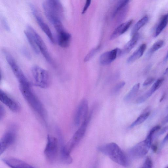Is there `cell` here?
<instances>
[{
  "instance_id": "cell-1",
  "label": "cell",
  "mask_w": 168,
  "mask_h": 168,
  "mask_svg": "<svg viewBox=\"0 0 168 168\" xmlns=\"http://www.w3.org/2000/svg\"><path fill=\"white\" fill-rule=\"evenodd\" d=\"M98 149L115 163L124 167L129 165L130 161L128 156L116 143H111L104 144L98 147Z\"/></svg>"
},
{
  "instance_id": "cell-2",
  "label": "cell",
  "mask_w": 168,
  "mask_h": 168,
  "mask_svg": "<svg viewBox=\"0 0 168 168\" xmlns=\"http://www.w3.org/2000/svg\"><path fill=\"white\" fill-rule=\"evenodd\" d=\"M43 7L47 19L53 25L57 23L62 22L64 16L63 5L57 0H47L44 2Z\"/></svg>"
},
{
  "instance_id": "cell-3",
  "label": "cell",
  "mask_w": 168,
  "mask_h": 168,
  "mask_svg": "<svg viewBox=\"0 0 168 168\" xmlns=\"http://www.w3.org/2000/svg\"><path fill=\"white\" fill-rule=\"evenodd\" d=\"M23 97L32 108L43 119L46 117V112L41 102L31 89L30 86L20 85Z\"/></svg>"
},
{
  "instance_id": "cell-4",
  "label": "cell",
  "mask_w": 168,
  "mask_h": 168,
  "mask_svg": "<svg viewBox=\"0 0 168 168\" xmlns=\"http://www.w3.org/2000/svg\"><path fill=\"white\" fill-rule=\"evenodd\" d=\"M92 114H90L88 117L83 121L82 125L75 133V134L68 143L65 145L64 150L66 153L70 154L73 150L76 147L77 145L84 137L88 124L89 122Z\"/></svg>"
},
{
  "instance_id": "cell-5",
  "label": "cell",
  "mask_w": 168,
  "mask_h": 168,
  "mask_svg": "<svg viewBox=\"0 0 168 168\" xmlns=\"http://www.w3.org/2000/svg\"><path fill=\"white\" fill-rule=\"evenodd\" d=\"M60 146L58 139L53 136L48 135L47 141L44 153L46 159L50 163H53L57 160L59 154Z\"/></svg>"
},
{
  "instance_id": "cell-6",
  "label": "cell",
  "mask_w": 168,
  "mask_h": 168,
  "mask_svg": "<svg viewBox=\"0 0 168 168\" xmlns=\"http://www.w3.org/2000/svg\"><path fill=\"white\" fill-rule=\"evenodd\" d=\"M3 52L6 59L15 76L18 80L20 85L30 86V82L12 56L5 50H3Z\"/></svg>"
},
{
  "instance_id": "cell-7",
  "label": "cell",
  "mask_w": 168,
  "mask_h": 168,
  "mask_svg": "<svg viewBox=\"0 0 168 168\" xmlns=\"http://www.w3.org/2000/svg\"><path fill=\"white\" fill-rule=\"evenodd\" d=\"M32 73L36 85L43 89L48 88L50 84V77L48 72L38 66L32 68Z\"/></svg>"
},
{
  "instance_id": "cell-8",
  "label": "cell",
  "mask_w": 168,
  "mask_h": 168,
  "mask_svg": "<svg viewBox=\"0 0 168 168\" xmlns=\"http://www.w3.org/2000/svg\"><path fill=\"white\" fill-rule=\"evenodd\" d=\"M27 29L32 33L39 52L42 53L46 61L51 64H52L53 61L42 38L31 26H27Z\"/></svg>"
},
{
  "instance_id": "cell-9",
  "label": "cell",
  "mask_w": 168,
  "mask_h": 168,
  "mask_svg": "<svg viewBox=\"0 0 168 168\" xmlns=\"http://www.w3.org/2000/svg\"><path fill=\"white\" fill-rule=\"evenodd\" d=\"M30 7L32 14L35 18L39 25L47 36L51 42L54 44L55 43V40L53 34L49 26L40 16L35 6L33 4H30Z\"/></svg>"
},
{
  "instance_id": "cell-10",
  "label": "cell",
  "mask_w": 168,
  "mask_h": 168,
  "mask_svg": "<svg viewBox=\"0 0 168 168\" xmlns=\"http://www.w3.org/2000/svg\"><path fill=\"white\" fill-rule=\"evenodd\" d=\"M89 105L87 100L83 99L81 102L75 112L74 122L75 125H79L88 116Z\"/></svg>"
},
{
  "instance_id": "cell-11",
  "label": "cell",
  "mask_w": 168,
  "mask_h": 168,
  "mask_svg": "<svg viewBox=\"0 0 168 168\" xmlns=\"http://www.w3.org/2000/svg\"><path fill=\"white\" fill-rule=\"evenodd\" d=\"M16 133L14 129H11L6 132L0 141V155L3 153L15 142Z\"/></svg>"
},
{
  "instance_id": "cell-12",
  "label": "cell",
  "mask_w": 168,
  "mask_h": 168,
  "mask_svg": "<svg viewBox=\"0 0 168 168\" xmlns=\"http://www.w3.org/2000/svg\"><path fill=\"white\" fill-rule=\"evenodd\" d=\"M151 145L148 143L145 140L138 143L130 150L129 155L134 158L142 157L148 152Z\"/></svg>"
},
{
  "instance_id": "cell-13",
  "label": "cell",
  "mask_w": 168,
  "mask_h": 168,
  "mask_svg": "<svg viewBox=\"0 0 168 168\" xmlns=\"http://www.w3.org/2000/svg\"><path fill=\"white\" fill-rule=\"evenodd\" d=\"M0 100L13 112L16 113L20 111V107L18 103L2 90L0 91Z\"/></svg>"
},
{
  "instance_id": "cell-14",
  "label": "cell",
  "mask_w": 168,
  "mask_h": 168,
  "mask_svg": "<svg viewBox=\"0 0 168 168\" xmlns=\"http://www.w3.org/2000/svg\"><path fill=\"white\" fill-rule=\"evenodd\" d=\"M120 55H121V50L118 48L106 52L100 56V63L103 66L108 65L114 61L118 56Z\"/></svg>"
},
{
  "instance_id": "cell-15",
  "label": "cell",
  "mask_w": 168,
  "mask_h": 168,
  "mask_svg": "<svg viewBox=\"0 0 168 168\" xmlns=\"http://www.w3.org/2000/svg\"><path fill=\"white\" fill-rule=\"evenodd\" d=\"M4 163L10 168H35L26 162L14 158H3Z\"/></svg>"
},
{
  "instance_id": "cell-16",
  "label": "cell",
  "mask_w": 168,
  "mask_h": 168,
  "mask_svg": "<svg viewBox=\"0 0 168 168\" xmlns=\"http://www.w3.org/2000/svg\"><path fill=\"white\" fill-rule=\"evenodd\" d=\"M129 2V1H120L114 11L113 18L117 17L119 21L122 20L126 15Z\"/></svg>"
},
{
  "instance_id": "cell-17",
  "label": "cell",
  "mask_w": 168,
  "mask_h": 168,
  "mask_svg": "<svg viewBox=\"0 0 168 168\" xmlns=\"http://www.w3.org/2000/svg\"><path fill=\"white\" fill-rule=\"evenodd\" d=\"M58 43L61 47L66 48L70 45L72 36L71 34L64 30L57 33Z\"/></svg>"
},
{
  "instance_id": "cell-18",
  "label": "cell",
  "mask_w": 168,
  "mask_h": 168,
  "mask_svg": "<svg viewBox=\"0 0 168 168\" xmlns=\"http://www.w3.org/2000/svg\"><path fill=\"white\" fill-rule=\"evenodd\" d=\"M133 22V20H131L120 25L115 29L112 33L110 37V39L111 40L115 39L125 33L128 30Z\"/></svg>"
},
{
  "instance_id": "cell-19",
  "label": "cell",
  "mask_w": 168,
  "mask_h": 168,
  "mask_svg": "<svg viewBox=\"0 0 168 168\" xmlns=\"http://www.w3.org/2000/svg\"><path fill=\"white\" fill-rule=\"evenodd\" d=\"M147 48V44L143 43L135 51L127 60V63H131L139 59L143 55Z\"/></svg>"
},
{
  "instance_id": "cell-20",
  "label": "cell",
  "mask_w": 168,
  "mask_h": 168,
  "mask_svg": "<svg viewBox=\"0 0 168 168\" xmlns=\"http://www.w3.org/2000/svg\"><path fill=\"white\" fill-rule=\"evenodd\" d=\"M139 38V34L138 33L133 35L130 41L125 45L123 49L121 50V55L129 52L137 43Z\"/></svg>"
},
{
  "instance_id": "cell-21",
  "label": "cell",
  "mask_w": 168,
  "mask_h": 168,
  "mask_svg": "<svg viewBox=\"0 0 168 168\" xmlns=\"http://www.w3.org/2000/svg\"><path fill=\"white\" fill-rule=\"evenodd\" d=\"M24 33L33 50L36 54H38L39 53V51L32 33L27 29L25 31Z\"/></svg>"
},
{
  "instance_id": "cell-22",
  "label": "cell",
  "mask_w": 168,
  "mask_h": 168,
  "mask_svg": "<svg viewBox=\"0 0 168 168\" xmlns=\"http://www.w3.org/2000/svg\"><path fill=\"white\" fill-rule=\"evenodd\" d=\"M168 24V13L162 16L159 24L156 28L155 37H157Z\"/></svg>"
},
{
  "instance_id": "cell-23",
  "label": "cell",
  "mask_w": 168,
  "mask_h": 168,
  "mask_svg": "<svg viewBox=\"0 0 168 168\" xmlns=\"http://www.w3.org/2000/svg\"><path fill=\"white\" fill-rule=\"evenodd\" d=\"M148 16H145L138 21L132 28L131 33V35L133 36L137 33L138 31L147 24L148 20Z\"/></svg>"
},
{
  "instance_id": "cell-24",
  "label": "cell",
  "mask_w": 168,
  "mask_h": 168,
  "mask_svg": "<svg viewBox=\"0 0 168 168\" xmlns=\"http://www.w3.org/2000/svg\"><path fill=\"white\" fill-rule=\"evenodd\" d=\"M140 87V84L138 83L133 87L131 90L125 97L124 99L125 102H129L134 98L137 94Z\"/></svg>"
},
{
  "instance_id": "cell-25",
  "label": "cell",
  "mask_w": 168,
  "mask_h": 168,
  "mask_svg": "<svg viewBox=\"0 0 168 168\" xmlns=\"http://www.w3.org/2000/svg\"><path fill=\"white\" fill-rule=\"evenodd\" d=\"M150 115L149 112L144 113L141 115L131 125V128L135 126L139 125L142 123Z\"/></svg>"
},
{
  "instance_id": "cell-26",
  "label": "cell",
  "mask_w": 168,
  "mask_h": 168,
  "mask_svg": "<svg viewBox=\"0 0 168 168\" xmlns=\"http://www.w3.org/2000/svg\"><path fill=\"white\" fill-rule=\"evenodd\" d=\"M153 93L150 89L146 94L138 97L136 100V102L138 103H141L145 101L148 98L151 96Z\"/></svg>"
},
{
  "instance_id": "cell-27",
  "label": "cell",
  "mask_w": 168,
  "mask_h": 168,
  "mask_svg": "<svg viewBox=\"0 0 168 168\" xmlns=\"http://www.w3.org/2000/svg\"><path fill=\"white\" fill-rule=\"evenodd\" d=\"M164 44V42L163 40H159L155 43L150 49V52L152 53L154 52L161 48Z\"/></svg>"
},
{
  "instance_id": "cell-28",
  "label": "cell",
  "mask_w": 168,
  "mask_h": 168,
  "mask_svg": "<svg viewBox=\"0 0 168 168\" xmlns=\"http://www.w3.org/2000/svg\"><path fill=\"white\" fill-rule=\"evenodd\" d=\"M100 48V46H98L97 47L93 49L90 51L89 53L85 57L84 61L85 62H87L89 61L97 52Z\"/></svg>"
},
{
  "instance_id": "cell-29",
  "label": "cell",
  "mask_w": 168,
  "mask_h": 168,
  "mask_svg": "<svg viewBox=\"0 0 168 168\" xmlns=\"http://www.w3.org/2000/svg\"><path fill=\"white\" fill-rule=\"evenodd\" d=\"M164 80V79L163 78L159 79L153 84L151 89H150L153 93L160 87Z\"/></svg>"
},
{
  "instance_id": "cell-30",
  "label": "cell",
  "mask_w": 168,
  "mask_h": 168,
  "mask_svg": "<svg viewBox=\"0 0 168 168\" xmlns=\"http://www.w3.org/2000/svg\"><path fill=\"white\" fill-rule=\"evenodd\" d=\"M125 85V83L124 82H120L116 85L113 88L112 90V93L113 94L117 93L120 89L123 88Z\"/></svg>"
},
{
  "instance_id": "cell-31",
  "label": "cell",
  "mask_w": 168,
  "mask_h": 168,
  "mask_svg": "<svg viewBox=\"0 0 168 168\" xmlns=\"http://www.w3.org/2000/svg\"><path fill=\"white\" fill-rule=\"evenodd\" d=\"M153 163L150 157H148L144 162L143 166L141 168H152Z\"/></svg>"
},
{
  "instance_id": "cell-32",
  "label": "cell",
  "mask_w": 168,
  "mask_h": 168,
  "mask_svg": "<svg viewBox=\"0 0 168 168\" xmlns=\"http://www.w3.org/2000/svg\"><path fill=\"white\" fill-rule=\"evenodd\" d=\"M155 80V79L153 78L150 77L148 78L143 84V86H147L152 84Z\"/></svg>"
},
{
  "instance_id": "cell-33",
  "label": "cell",
  "mask_w": 168,
  "mask_h": 168,
  "mask_svg": "<svg viewBox=\"0 0 168 168\" xmlns=\"http://www.w3.org/2000/svg\"><path fill=\"white\" fill-rule=\"evenodd\" d=\"M91 3V1H86V3L84 5V7L83 10L82 14H84L86 12V11H87V10H88V8L90 6Z\"/></svg>"
},
{
  "instance_id": "cell-34",
  "label": "cell",
  "mask_w": 168,
  "mask_h": 168,
  "mask_svg": "<svg viewBox=\"0 0 168 168\" xmlns=\"http://www.w3.org/2000/svg\"><path fill=\"white\" fill-rule=\"evenodd\" d=\"M161 129V127L160 126H156L153 127V128L150 131V133H152L153 134H154V133L157 131H158Z\"/></svg>"
},
{
  "instance_id": "cell-35",
  "label": "cell",
  "mask_w": 168,
  "mask_h": 168,
  "mask_svg": "<svg viewBox=\"0 0 168 168\" xmlns=\"http://www.w3.org/2000/svg\"><path fill=\"white\" fill-rule=\"evenodd\" d=\"M2 22L3 25L6 29V30L7 31H9L10 30L9 26L6 20L4 18H3L2 19Z\"/></svg>"
},
{
  "instance_id": "cell-36",
  "label": "cell",
  "mask_w": 168,
  "mask_h": 168,
  "mask_svg": "<svg viewBox=\"0 0 168 168\" xmlns=\"http://www.w3.org/2000/svg\"><path fill=\"white\" fill-rule=\"evenodd\" d=\"M22 53L27 58L30 59L31 58V56L29 52L25 49H23L22 50Z\"/></svg>"
},
{
  "instance_id": "cell-37",
  "label": "cell",
  "mask_w": 168,
  "mask_h": 168,
  "mask_svg": "<svg viewBox=\"0 0 168 168\" xmlns=\"http://www.w3.org/2000/svg\"><path fill=\"white\" fill-rule=\"evenodd\" d=\"M5 114L4 109L2 106L0 107V119L1 120Z\"/></svg>"
},
{
  "instance_id": "cell-38",
  "label": "cell",
  "mask_w": 168,
  "mask_h": 168,
  "mask_svg": "<svg viewBox=\"0 0 168 168\" xmlns=\"http://www.w3.org/2000/svg\"><path fill=\"white\" fill-rule=\"evenodd\" d=\"M168 129V126H166L164 127L163 129H161L160 131L159 132L158 135L160 136L166 132Z\"/></svg>"
},
{
  "instance_id": "cell-39",
  "label": "cell",
  "mask_w": 168,
  "mask_h": 168,
  "mask_svg": "<svg viewBox=\"0 0 168 168\" xmlns=\"http://www.w3.org/2000/svg\"><path fill=\"white\" fill-rule=\"evenodd\" d=\"M151 148L152 149L154 152L156 153L157 152L158 146L157 144H153L151 145Z\"/></svg>"
},
{
  "instance_id": "cell-40",
  "label": "cell",
  "mask_w": 168,
  "mask_h": 168,
  "mask_svg": "<svg viewBox=\"0 0 168 168\" xmlns=\"http://www.w3.org/2000/svg\"><path fill=\"white\" fill-rule=\"evenodd\" d=\"M168 141V133L165 137L161 143V146L163 147Z\"/></svg>"
},
{
  "instance_id": "cell-41",
  "label": "cell",
  "mask_w": 168,
  "mask_h": 168,
  "mask_svg": "<svg viewBox=\"0 0 168 168\" xmlns=\"http://www.w3.org/2000/svg\"><path fill=\"white\" fill-rule=\"evenodd\" d=\"M165 94H164V95H163V96H162V97L161 98V100H160V102H161L164 99V98L165 97Z\"/></svg>"
},
{
  "instance_id": "cell-42",
  "label": "cell",
  "mask_w": 168,
  "mask_h": 168,
  "mask_svg": "<svg viewBox=\"0 0 168 168\" xmlns=\"http://www.w3.org/2000/svg\"><path fill=\"white\" fill-rule=\"evenodd\" d=\"M166 168H168V166H167V167H166Z\"/></svg>"
},
{
  "instance_id": "cell-43",
  "label": "cell",
  "mask_w": 168,
  "mask_h": 168,
  "mask_svg": "<svg viewBox=\"0 0 168 168\" xmlns=\"http://www.w3.org/2000/svg\"><path fill=\"white\" fill-rule=\"evenodd\" d=\"M167 55H168V54H167Z\"/></svg>"
}]
</instances>
